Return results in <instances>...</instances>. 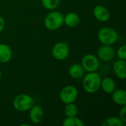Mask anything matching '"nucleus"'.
Returning <instances> with one entry per match:
<instances>
[{"mask_svg": "<svg viewBox=\"0 0 126 126\" xmlns=\"http://www.w3.org/2000/svg\"><path fill=\"white\" fill-rule=\"evenodd\" d=\"M83 78V87L87 93L94 94L99 90L102 79L98 73L96 72H89Z\"/></svg>", "mask_w": 126, "mask_h": 126, "instance_id": "nucleus-1", "label": "nucleus"}, {"mask_svg": "<svg viewBox=\"0 0 126 126\" xmlns=\"http://www.w3.org/2000/svg\"><path fill=\"white\" fill-rule=\"evenodd\" d=\"M63 24V15L56 10L49 13L44 19V25L49 30H55L59 29Z\"/></svg>", "mask_w": 126, "mask_h": 126, "instance_id": "nucleus-2", "label": "nucleus"}, {"mask_svg": "<svg viewBox=\"0 0 126 126\" xmlns=\"http://www.w3.org/2000/svg\"><path fill=\"white\" fill-rule=\"evenodd\" d=\"M13 105L16 111L24 112L31 109L34 105V100L31 96L26 94H21L15 97Z\"/></svg>", "mask_w": 126, "mask_h": 126, "instance_id": "nucleus-3", "label": "nucleus"}, {"mask_svg": "<svg viewBox=\"0 0 126 126\" xmlns=\"http://www.w3.org/2000/svg\"><path fill=\"white\" fill-rule=\"evenodd\" d=\"M98 39L102 44L112 45L118 40V34L115 30L111 27H103L97 34Z\"/></svg>", "mask_w": 126, "mask_h": 126, "instance_id": "nucleus-4", "label": "nucleus"}, {"mask_svg": "<svg viewBox=\"0 0 126 126\" xmlns=\"http://www.w3.org/2000/svg\"><path fill=\"white\" fill-rule=\"evenodd\" d=\"M78 96V89L71 85L64 86L60 92V99L64 104L75 103Z\"/></svg>", "mask_w": 126, "mask_h": 126, "instance_id": "nucleus-5", "label": "nucleus"}, {"mask_svg": "<svg viewBox=\"0 0 126 126\" xmlns=\"http://www.w3.org/2000/svg\"><path fill=\"white\" fill-rule=\"evenodd\" d=\"M81 65L86 72H96L99 69L100 62L96 55L92 54H87L82 58Z\"/></svg>", "mask_w": 126, "mask_h": 126, "instance_id": "nucleus-6", "label": "nucleus"}, {"mask_svg": "<svg viewBox=\"0 0 126 126\" xmlns=\"http://www.w3.org/2000/svg\"><path fill=\"white\" fill-rule=\"evenodd\" d=\"M69 54V48L66 42H58L55 44L52 49V55L54 58L58 61H63L67 58Z\"/></svg>", "mask_w": 126, "mask_h": 126, "instance_id": "nucleus-7", "label": "nucleus"}, {"mask_svg": "<svg viewBox=\"0 0 126 126\" xmlns=\"http://www.w3.org/2000/svg\"><path fill=\"white\" fill-rule=\"evenodd\" d=\"M115 50L111 45L103 44L97 50L98 57L103 61H111L115 57Z\"/></svg>", "mask_w": 126, "mask_h": 126, "instance_id": "nucleus-8", "label": "nucleus"}, {"mask_svg": "<svg viewBox=\"0 0 126 126\" xmlns=\"http://www.w3.org/2000/svg\"><path fill=\"white\" fill-rule=\"evenodd\" d=\"M30 111V120L34 124L41 123L44 118V112L43 109L38 105H33Z\"/></svg>", "mask_w": 126, "mask_h": 126, "instance_id": "nucleus-9", "label": "nucleus"}, {"mask_svg": "<svg viewBox=\"0 0 126 126\" xmlns=\"http://www.w3.org/2000/svg\"><path fill=\"white\" fill-rule=\"evenodd\" d=\"M93 14L95 18L100 22H106L110 18L109 10L103 5H97L93 9Z\"/></svg>", "mask_w": 126, "mask_h": 126, "instance_id": "nucleus-10", "label": "nucleus"}, {"mask_svg": "<svg viewBox=\"0 0 126 126\" xmlns=\"http://www.w3.org/2000/svg\"><path fill=\"white\" fill-rule=\"evenodd\" d=\"M113 71L115 75L122 80L126 78V62L125 60H120L115 61L113 64Z\"/></svg>", "mask_w": 126, "mask_h": 126, "instance_id": "nucleus-11", "label": "nucleus"}, {"mask_svg": "<svg viewBox=\"0 0 126 126\" xmlns=\"http://www.w3.org/2000/svg\"><path fill=\"white\" fill-rule=\"evenodd\" d=\"M85 70L81 64L73 63L69 66V74L73 79H80L85 75Z\"/></svg>", "mask_w": 126, "mask_h": 126, "instance_id": "nucleus-12", "label": "nucleus"}, {"mask_svg": "<svg viewBox=\"0 0 126 126\" xmlns=\"http://www.w3.org/2000/svg\"><path fill=\"white\" fill-rule=\"evenodd\" d=\"M13 55L11 48L6 44H0V62L2 63H8Z\"/></svg>", "mask_w": 126, "mask_h": 126, "instance_id": "nucleus-13", "label": "nucleus"}, {"mask_svg": "<svg viewBox=\"0 0 126 126\" xmlns=\"http://www.w3.org/2000/svg\"><path fill=\"white\" fill-rule=\"evenodd\" d=\"M113 102L120 106L126 105V92L125 89H115L112 93Z\"/></svg>", "mask_w": 126, "mask_h": 126, "instance_id": "nucleus-14", "label": "nucleus"}, {"mask_svg": "<svg viewBox=\"0 0 126 126\" xmlns=\"http://www.w3.org/2000/svg\"><path fill=\"white\" fill-rule=\"evenodd\" d=\"M80 22V17L76 13H69L63 16V24L69 27H75Z\"/></svg>", "mask_w": 126, "mask_h": 126, "instance_id": "nucleus-15", "label": "nucleus"}, {"mask_svg": "<svg viewBox=\"0 0 126 126\" xmlns=\"http://www.w3.org/2000/svg\"><path fill=\"white\" fill-rule=\"evenodd\" d=\"M100 87L107 94H111L116 89V83L111 78H105L101 80Z\"/></svg>", "mask_w": 126, "mask_h": 126, "instance_id": "nucleus-16", "label": "nucleus"}, {"mask_svg": "<svg viewBox=\"0 0 126 126\" xmlns=\"http://www.w3.org/2000/svg\"><path fill=\"white\" fill-rule=\"evenodd\" d=\"M124 123L120 120V117H110L105 119L102 123V126H123Z\"/></svg>", "mask_w": 126, "mask_h": 126, "instance_id": "nucleus-17", "label": "nucleus"}, {"mask_svg": "<svg viewBox=\"0 0 126 126\" xmlns=\"http://www.w3.org/2000/svg\"><path fill=\"white\" fill-rule=\"evenodd\" d=\"M63 126H83L84 123L80 118L75 117H66L63 122Z\"/></svg>", "mask_w": 126, "mask_h": 126, "instance_id": "nucleus-18", "label": "nucleus"}, {"mask_svg": "<svg viewBox=\"0 0 126 126\" xmlns=\"http://www.w3.org/2000/svg\"><path fill=\"white\" fill-rule=\"evenodd\" d=\"M64 113L66 117H75L78 113V106L74 103L66 104L64 108Z\"/></svg>", "mask_w": 126, "mask_h": 126, "instance_id": "nucleus-19", "label": "nucleus"}, {"mask_svg": "<svg viewBox=\"0 0 126 126\" xmlns=\"http://www.w3.org/2000/svg\"><path fill=\"white\" fill-rule=\"evenodd\" d=\"M41 4L47 10H53L59 5L60 0H41Z\"/></svg>", "mask_w": 126, "mask_h": 126, "instance_id": "nucleus-20", "label": "nucleus"}, {"mask_svg": "<svg viewBox=\"0 0 126 126\" xmlns=\"http://www.w3.org/2000/svg\"><path fill=\"white\" fill-rule=\"evenodd\" d=\"M117 56L120 60H125L126 59V46L123 45L117 49Z\"/></svg>", "mask_w": 126, "mask_h": 126, "instance_id": "nucleus-21", "label": "nucleus"}, {"mask_svg": "<svg viewBox=\"0 0 126 126\" xmlns=\"http://www.w3.org/2000/svg\"><path fill=\"white\" fill-rule=\"evenodd\" d=\"M120 120L124 123H126V106H123L122 109L120 111Z\"/></svg>", "mask_w": 126, "mask_h": 126, "instance_id": "nucleus-22", "label": "nucleus"}, {"mask_svg": "<svg viewBox=\"0 0 126 126\" xmlns=\"http://www.w3.org/2000/svg\"><path fill=\"white\" fill-rule=\"evenodd\" d=\"M4 26H5V21H4V19L0 16V32H2V30H4Z\"/></svg>", "mask_w": 126, "mask_h": 126, "instance_id": "nucleus-23", "label": "nucleus"}, {"mask_svg": "<svg viewBox=\"0 0 126 126\" xmlns=\"http://www.w3.org/2000/svg\"><path fill=\"white\" fill-rule=\"evenodd\" d=\"M1 72L0 70V79H1Z\"/></svg>", "mask_w": 126, "mask_h": 126, "instance_id": "nucleus-24", "label": "nucleus"}]
</instances>
